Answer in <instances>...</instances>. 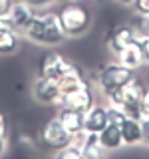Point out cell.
Segmentation results:
<instances>
[{"instance_id": "22", "label": "cell", "mask_w": 149, "mask_h": 159, "mask_svg": "<svg viewBox=\"0 0 149 159\" xmlns=\"http://www.w3.org/2000/svg\"><path fill=\"white\" fill-rule=\"evenodd\" d=\"M137 46L139 50H141V56H143V62L149 64V36H145V34H137Z\"/></svg>"}, {"instance_id": "24", "label": "cell", "mask_w": 149, "mask_h": 159, "mask_svg": "<svg viewBox=\"0 0 149 159\" xmlns=\"http://www.w3.org/2000/svg\"><path fill=\"white\" fill-rule=\"evenodd\" d=\"M133 10H135L137 14L149 12V0H135V2H133Z\"/></svg>"}, {"instance_id": "5", "label": "cell", "mask_w": 149, "mask_h": 159, "mask_svg": "<svg viewBox=\"0 0 149 159\" xmlns=\"http://www.w3.org/2000/svg\"><path fill=\"white\" fill-rule=\"evenodd\" d=\"M40 141H42V145L50 149V151H58V149L70 145V143L74 141V135L68 131L66 127H64V123L56 117L48 119L46 123H44L42 131H40Z\"/></svg>"}, {"instance_id": "2", "label": "cell", "mask_w": 149, "mask_h": 159, "mask_svg": "<svg viewBox=\"0 0 149 159\" xmlns=\"http://www.w3.org/2000/svg\"><path fill=\"white\" fill-rule=\"evenodd\" d=\"M58 18L64 28V34L68 38L84 36L92 28V10L84 2H78V0L64 2L62 8L58 10Z\"/></svg>"}, {"instance_id": "25", "label": "cell", "mask_w": 149, "mask_h": 159, "mask_svg": "<svg viewBox=\"0 0 149 159\" xmlns=\"http://www.w3.org/2000/svg\"><path fill=\"white\" fill-rule=\"evenodd\" d=\"M141 117H149V88L141 99Z\"/></svg>"}, {"instance_id": "20", "label": "cell", "mask_w": 149, "mask_h": 159, "mask_svg": "<svg viewBox=\"0 0 149 159\" xmlns=\"http://www.w3.org/2000/svg\"><path fill=\"white\" fill-rule=\"evenodd\" d=\"M107 117H109V123H117V125H119V123H121L123 119L127 117V113L123 111L119 106H113V103H109V106H107Z\"/></svg>"}, {"instance_id": "13", "label": "cell", "mask_w": 149, "mask_h": 159, "mask_svg": "<svg viewBox=\"0 0 149 159\" xmlns=\"http://www.w3.org/2000/svg\"><path fill=\"white\" fill-rule=\"evenodd\" d=\"M74 141H78L82 145V153H84V159H99L106 155V147L102 145L97 133H82V135L74 137Z\"/></svg>"}, {"instance_id": "8", "label": "cell", "mask_w": 149, "mask_h": 159, "mask_svg": "<svg viewBox=\"0 0 149 159\" xmlns=\"http://www.w3.org/2000/svg\"><path fill=\"white\" fill-rule=\"evenodd\" d=\"M38 8L30 6L28 2H22V0H14L12 6H10L6 18H4V22L10 24L14 30H18L20 34L26 30V26L30 24V20H32V16L36 14Z\"/></svg>"}, {"instance_id": "11", "label": "cell", "mask_w": 149, "mask_h": 159, "mask_svg": "<svg viewBox=\"0 0 149 159\" xmlns=\"http://www.w3.org/2000/svg\"><path fill=\"white\" fill-rule=\"evenodd\" d=\"M107 123H109L107 106L93 103V106L84 113V131L86 133H99Z\"/></svg>"}, {"instance_id": "30", "label": "cell", "mask_w": 149, "mask_h": 159, "mask_svg": "<svg viewBox=\"0 0 149 159\" xmlns=\"http://www.w3.org/2000/svg\"><path fill=\"white\" fill-rule=\"evenodd\" d=\"M64 2H70V0H64Z\"/></svg>"}, {"instance_id": "29", "label": "cell", "mask_w": 149, "mask_h": 159, "mask_svg": "<svg viewBox=\"0 0 149 159\" xmlns=\"http://www.w3.org/2000/svg\"><path fill=\"white\" fill-rule=\"evenodd\" d=\"M6 151V137H0V155H4Z\"/></svg>"}, {"instance_id": "19", "label": "cell", "mask_w": 149, "mask_h": 159, "mask_svg": "<svg viewBox=\"0 0 149 159\" xmlns=\"http://www.w3.org/2000/svg\"><path fill=\"white\" fill-rule=\"evenodd\" d=\"M54 155L60 157V159H84V153H82V145L78 141H72L70 145L54 151Z\"/></svg>"}, {"instance_id": "6", "label": "cell", "mask_w": 149, "mask_h": 159, "mask_svg": "<svg viewBox=\"0 0 149 159\" xmlns=\"http://www.w3.org/2000/svg\"><path fill=\"white\" fill-rule=\"evenodd\" d=\"M76 64L70 62L68 58H64L62 54L54 52V50H48V52L42 54L38 62V76H46V78H54L60 80L66 72H70Z\"/></svg>"}, {"instance_id": "4", "label": "cell", "mask_w": 149, "mask_h": 159, "mask_svg": "<svg viewBox=\"0 0 149 159\" xmlns=\"http://www.w3.org/2000/svg\"><path fill=\"white\" fill-rule=\"evenodd\" d=\"M133 78H135V70L123 66V64H119L115 60V62L106 64L103 68H99V72L96 76V82H97V88L102 89V93L107 98L109 93H113L115 89L125 86Z\"/></svg>"}, {"instance_id": "21", "label": "cell", "mask_w": 149, "mask_h": 159, "mask_svg": "<svg viewBox=\"0 0 149 159\" xmlns=\"http://www.w3.org/2000/svg\"><path fill=\"white\" fill-rule=\"evenodd\" d=\"M133 26L137 28L139 34H145V36H149V12L137 14V18H135V22H133Z\"/></svg>"}, {"instance_id": "7", "label": "cell", "mask_w": 149, "mask_h": 159, "mask_svg": "<svg viewBox=\"0 0 149 159\" xmlns=\"http://www.w3.org/2000/svg\"><path fill=\"white\" fill-rule=\"evenodd\" d=\"M32 96L36 102L44 103V106H58L62 92H60V84L54 78L38 76L32 84Z\"/></svg>"}, {"instance_id": "14", "label": "cell", "mask_w": 149, "mask_h": 159, "mask_svg": "<svg viewBox=\"0 0 149 159\" xmlns=\"http://www.w3.org/2000/svg\"><path fill=\"white\" fill-rule=\"evenodd\" d=\"M119 129H121L123 143H125V145H141V143H143L141 119H139V117L127 116L121 123H119Z\"/></svg>"}, {"instance_id": "18", "label": "cell", "mask_w": 149, "mask_h": 159, "mask_svg": "<svg viewBox=\"0 0 149 159\" xmlns=\"http://www.w3.org/2000/svg\"><path fill=\"white\" fill-rule=\"evenodd\" d=\"M115 58H117L119 64H123V66H127L131 70H139L143 64H145V62H143V56H141V50H139V46H137V42L125 46Z\"/></svg>"}, {"instance_id": "27", "label": "cell", "mask_w": 149, "mask_h": 159, "mask_svg": "<svg viewBox=\"0 0 149 159\" xmlns=\"http://www.w3.org/2000/svg\"><path fill=\"white\" fill-rule=\"evenodd\" d=\"M12 2H14V0H0V18H6V14H8L10 6H12Z\"/></svg>"}, {"instance_id": "15", "label": "cell", "mask_w": 149, "mask_h": 159, "mask_svg": "<svg viewBox=\"0 0 149 159\" xmlns=\"http://www.w3.org/2000/svg\"><path fill=\"white\" fill-rule=\"evenodd\" d=\"M20 46V32L14 30L10 24L0 22V54L2 56H8V54H14Z\"/></svg>"}, {"instance_id": "9", "label": "cell", "mask_w": 149, "mask_h": 159, "mask_svg": "<svg viewBox=\"0 0 149 159\" xmlns=\"http://www.w3.org/2000/svg\"><path fill=\"white\" fill-rule=\"evenodd\" d=\"M93 103H96V99H93V89H92V86H88V88L78 89V92L62 96L60 102H58V107H66V109H74V111L86 113Z\"/></svg>"}, {"instance_id": "10", "label": "cell", "mask_w": 149, "mask_h": 159, "mask_svg": "<svg viewBox=\"0 0 149 159\" xmlns=\"http://www.w3.org/2000/svg\"><path fill=\"white\" fill-rule=\"evenodd\" d=\"M137 28L133 24H119L117 28H113L109 32V38H107V48L113 56H117L125 46L133 44L137 40Z\"/></svg>"}, {"instance_id": "3", "label": "cell", "mask_w": 149, "mask_h": 159, "mask_svg": "<svg viewBox=\"0 0 149 159\" xmlns=\"http://www.w3.org/2000/svg\"><path fill=\"white\" fill-rule=\"evenodd\" d=\"M147 92V86L139 78H133L131 82H127L125 86L115 89L113 93H109L107 99L113 106H119L127 116L131 117H141V99Z\"/></svg>"}, {"instance_id": "1", "label": "cell", "mask_w": 149, "mask_h": 159, "mask_svg": "<svg viewBox=\"0 0 149 159\" xmlns=\"http://www.w3.org/2000/svg\"><path fill=\"white\" fill-rule=\"evenodd\" d=\"M24 36L28 40H32L34 44H40V46H48V48H54V46H60L68 36L64 34V28L60 24V18H58V12L54 10H42L32 16L30 24L24 30Z\"/></svg>"}, {"instance_id": "23", "label": "cell", "mask_w": 149, "mask_h": 159, "mask_svg": "<svg viewBox=\"0 0 149 159\" xmlns=\"http://www.w3.org/2000/svg\"><path fill=\"white\" fill-rule=\"evenodd\" d=\"M141 119V133H143V145L149 147V117H139Z\"/></svg>"}, {"instance_id": "31", "label": "cell", "mask_w": 149, "mask_h": 159, "mask_svg": "<svg viewBox=\"0 0 149 159\" xmlns=\"http://www.w3.org/2000/svg\"><path fill=\"white\" fill-rule=\"evenodd\" d=\"M0 22H2V18H0Z\"/></svg>"}, {"instance_id": "26", "label": "cell", "mask_w": 149, "mask_h": 159, "mask_svg": "<svg viewBox=\"0 0 149 159\" xmlns=\"http://www.w3.org/2000/svg\"><path fill=\"white\" fill-rule=\"evenodd\" d=\"M22 2H28L30 6H34V8H46L52 2H56V0H22Z\"/></svg>"}, {"instance_id": "28", "label": "cell", "mask_w": 149, "mask_h": 159, "mask_svg": "<svg viewBox=\"0 0 149 159\" xmlns=\"http://www.w3.org/2000/svg\"><path fill=\"white\" fill-rule=\"evenodd\" d=\"M6 129H8V125H6V117L0 113V137H6Z\"/></svg>"}, {"instance_id": "16", "label": "cell", "mask_w": 149, "mask_h": 159, "mask_svg": "<svg viewBox=\"0 0 149 159\" xmlns=\"http://www.w3.org/2000/svg\"><path fill=\"white\" fill-rule=\"evenodd\" d=\"M58 119L64 123V127H66L74 137L86 133V131H84V113L82 111H74V109L58 107Z\"/></svg>"}, {"instance_id": "12", "label": "cell", "mask_w": 149, "mask_h": 159, "mask_svg": "<svg viewBox=\"0 0 149 159\" xmlns=\"http://www.w3.org/2000/svg\"><path fill=\"white\" fill-rule=\"evenodd\" d=\"M58 84H60V92H62V96L72 93V92H78V89L89 86V82L86 80V76H84V72H82L79 66H74L70 72H66L62 78L58 80Z\"/></svg>"}, {"instance_id": "17", "label": "cell", "mask_w": 149, "mask_h": 159, "mask_svg": "<svg viewBox=\"0 0 149 159\" xmlns=\"http://www.w3.org/2000/svg\"><path fill=\"white\" fill-rule=\"evenodd\" d=\"M102 145L106 147V151H115V149H121L125 143H123V135H121V129H119L117 123H107L102 131L97 133Z\"/></svg>"}]
</instances>
